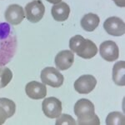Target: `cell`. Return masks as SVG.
<instances>
[{"label":"cell","instance_id":"7a4b0ae2","mask_svg":"<svg viewBox=\"0 0 125 125\" xmlns=\"http://www.w3.org/2000/svg\"><path fill=\"white\" fill-rule=\"evenodd\" d=\"M73 111L78 118V124L81 125H99L100 121L95 114L94 104L87 98H81L76 102Z\"/></svg>","mask_w":125,"mask_h":125},{"label":"cell","instance_id":"d6986e66","mask_svg":"<svg viewBox=\"0 0 125 125\" xmlns=\"http://www.w3.org/2000/svg\"><path fill=\"white\" fill-rule=\"evenodd\" d=\"M64 125V124H68V125H74L76 124L75 120L73 119L72 116L68 115V114H60L58 117L57 120H56V125Z\"/></svg>","mask_w":125,"mask_h":125},{"label":"cell","instance_id":"9a60e30c","mask_svg":"<svg viewBox=\"0 0 125 125\" xmlns=\"http://www.w3.org/2000/svg\"><path fill=\"white\" fill-rule=\"evenodd\" d=\"M125 62L118 61L113 68V80L118 86L125 85Z\"/></svg>","mask_w":125,"mask_h":125},{"label":"cell","instance_id":"8fae6325","mask_svg":"<svg viewBox=\"0 0 125 125\" xmlns=\"http://www.w3.org/2000/svg\"><path fill=\"white\" fill-rule=\"evenodd\" d=\"M25 92L32 99H41L47 95V88L44 83L32 81L25 86Z\"/></svg>","mask_w":125,"mask_h":125},{"label":"cell","instance_id":"3957f363","mask_svg":"<svg viewBox=\"0 0 125 125\" xmlns=\"http://www.w3.org/2000/svg\"><path fill=\"white\" fill-rule=\"evenodd\" d=\"M71 51L85 59L94 58L98 53L96 44L89 39H85L81 35H75L69 40Z\"/></svg>","mask_w":125,"mask_h":125},{"label":"cell","instance_id":"44dd1931","mask_svg":"<svg viewBox=\"0 0 125 125\" xmlns=\"http://www.w3.org/2000/svg\"><path fill=\"white\" fill-rule=\"evenodd\" d=\"M118 7L124 8L125 6V0H113Z\"/></svg>","mask_w":125,"mask_h":125},{"label":"cell","instance_id":"4fadbf2b","mask_svg":"<svg viewBox=\"0 0 125 125\" xmlns=\"http://www.w3.org/2000/svg\"><path fill=\"white\" fill-rule=\"evenodd\" d=\"M51 13L53 19L58 22H63L68 19L70 13V8L65 2H60V3L54 4L52 7Z\"/></svg>","mask_w":125,"mask_h":125},{"label":"cell","instance_id":"6da1fadb","mask_svg":"<svg viewBox=\"0 0 125 125\" xmlns=\"http://www.w3.org/2000/svg\"><path fill=\"white\" fill-rule=\"evenodd\" d=\"M18 47L13 28L8 23H0V67H4L14 57Z\"/></svg>","mask_w":125,"mask_h":125},{"label":"cell","instance_id":"30bf717a","mask_svg":"<svg viewBox=\"0 0 125 125\" xmlns=\"http://www.w3.org/2000/svg\"><path fill=\"white\" fill-rule=\"evenodd\" d=\"M5 19L8 23L18 25L21 23L22 21L25 18V13L23 9L19 4H11L7 8L4 13Z\"/></svg>","mask_w":125,"mask_h":125},{"label":"cell","instance_id":"7c38bea8","mask_svg":"<svg viewBox=\"0 0 125 125\" xmlns=\"http://www.w3.org/2000/svg\"><path fill=\"white\" fill-rule=\"evenodd\" d=\"M74 62V54L71 50L60 51L55 57V65L59 70H67Z\"/></svg>","mask_w":125,"mask_h":125},{"label":"cell","instance_id":"5b68a950","mask_svg":"<svg viewBox=\"0 0 125 125\" xmlns=\"http://www.w3.org/2000/svg\"><path fill=\"white\" fill-rule=\"evenodd\" d=\"M45 7L41 0H33L25 6V15L29 22L36 23L43 19Z\"/></svg>","mask_w":125,"mask_h":125},{"label":"cell","instance_id":"603a6c76","mask_svg":"<svg viewBox=\"0 0 125 125\" xmlns=\"http://www.w3.org/2000/svg\"></svg>","mask_w":125,"mask_h":125},{"label":"cell","instance_id":"ffe728a7","mask_svg":"<svg viewBox=\"0 0 125 125\" xmlns=\"http://www.w3.org/2000/svg\"><path fill=\"white\" fill-rule=\"evenodd\" d=\"M7 118H8V115L6 111L2 107H0V125L4 124Z\"/></svg>","mask_w":125,"mask_h":125},{"label":"cell","instance_id":"8992f818","mask_svg":"<svg viewBox=\"0 0 125 125\" xmlns=\"http://www.w3.org/2000/svg\"><path fill=\"white\" fill-rule=\"evenodd\" d=\"M42 109L44 115L49 118H58L62 114V103L54 97H49L43 101Z\"/></svg>","mask_w":125,"mask_h":125},{"label":"cell","instance_id":"277c9868","mask_svg":"<svg viewBox=\"0 0 125 125\" xmlns=\"http://www.w3.org/2000/svg\"><path fill=\"white\" fill-rule=\"evenodd\" d=\"M41 80L44 84L53 88H59L63 83L62 74L53 67H47L41 72Z\"/></svg>","mask_w":125,"mask_h":125},{"label":"cell","instance_id":"9c48e42d","mask_svg":"<svg viewBox=\"0 0 125 125\" xmlns=\"http://www.w3.org/2000/svg\"><path fill=\"white\" fill-rule=\"evenodd\" d=\"M99 53L104 60L108 62H113L118 58L119 49L115 42L108 40L100 44Z\"/></svg>","mask_w":125,"mask_h":125},{"label":"cell","instance_id":"5bb4252c","mask_svg":"<svg viewBox=\"0 0 125 125\" xmlns=\"http://www.w3.org/2000/svg\"><path fill=\"white\" fill-rule=\"evenodd\" d=\"M100 22L99 17L95 13H87L83 17L81 20V26L85 31L93 32L98 26Z\"/></svg>","mask_w":125,"mask_h":125},{"label":"cell","instance_id":"52a82bcc","mask_svg":"<svg viewBox=\"0 0 125 125\" xmlns=\"http://www.w3.org/2000/svg\"><path fill=\"white\" fill-rule=\"evenodd\" d=\"M97 80L95 77L90 74H85L79 77L74 83V88L78 94H88L96 87Z\"/></svg>","mask_w":125,"mask_h":125},{"label":"cell","instance_id":"e0dca14e","mask_svg":"<svg viewBox=\"0 0 125 125\" xmlns=\"http://www.w3.org/2000/svg\"><path fill=\"white\" fill-rule=\"evenodd\" d=\"M0 107L6 111L8 118H11L15 114L16 105L13 100L6 98H0Z\"/></svg>","mask_w":125,"mask_h":125},{"label":"cell","instance_id":"ac0fdd59","mask_svg":"<svg viewBox=\"0 0 125 125\" xmlns=\"http://www.w3.org/2000/svg\"><path fill=\"white\" fill-rule=\"evenodd\" d=\"M13 78V73L9 68H0V88H4Z\"/></svg>","mask_w":125,"mask_h":125},{"label":"cell","instance_id":"2e32d148","mask_svg":"<svg viewBox=\"0 0 125 125\" xmlns=\"http://www.w3.org/2000/svg\"><path fill=\"white\" fill-rule=\"evenodd\" d=\"M106 124L108 125H124L125 117L120 112H112L108 114L106 118Z\"/></svg>","mask_w":125,"mask_h":125},{"label":"cell","instance_id":"7402d4cb","mask_svg":"<svg viewBox=\"0 0 125 125\" xmlns=\"http://www.w3.org/2000/svg\"><path fill=\"white\" fill-rule=\"evenodd\" d=\"M46 1H48L50 3H53V4H57L61 2V0H46Z\"/></svg>","mask_w":125,"mask_h":125},{"label":"cell","instance_id":"ba28073f","mask_svg":"<svg viewBox=\"0 0 125 125\" xmlns=\"http://www.w3.org/2000/svg\"><path fill=\"white\" fill-rule=\"evenodd\" d=\"M104 28L107 33L112 36H122L125 33V23L120 18L110 17L104 23Z\"/></svg>","mask_w":125,"mask_h":125}]
</instances>
